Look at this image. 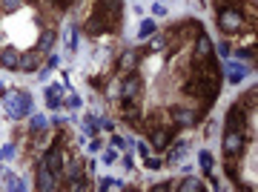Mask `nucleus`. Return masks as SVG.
I'll list each match as a JSON object with an SVG mask.
<instances>
[{
  "instance_id": "obj_1",
  "label": "nucleus",
  "mask_w": 258,
  "mask_h": 192,
  "mask_svg": "<svg viewBox=\"0 0 258 192\" xmlns=\"http://www.w3.org/2000/svg\"><path fill=\"white\" fill-rule=\"evenodd\" d=\"M3 109H6L9 118H26L29 112H32V95L20 92V89L3 92Z\"/></svg>"
},
{
  "instance_id": "obj_2",
  "label": "nucleus",
  "mask_w": 258,
  "mask_h": 192,
  "mask_svg": "<svg viewBox=\"0 0 258 192\" xmlns=\"http://www.w3.org/2000/svg\"><path fill=\"white\" fill-rule=\"evenodd\" d=\"M218 26H221L224 35H235L244 29V15L241 9H232V6H221L218 9Z\"/></svg>"
},
{
  "instance_id": "obj_3",
  "label": "nucleus",
  "mask_w": 258,
  "mask_h": 192,
  "mask_svg": "<svg viewBox=\"0 0 258 192\" xmlns=\"http://www.w3.org/2000/svg\"><path fill=\"white\" fill-rule=\"evenodd\" d=\"M40 164L46 166V169H52V172L60 178L63 175V164H66V152L60 144H55V147H49L46 152H43V158H40Z\"/></svg>"
},
{
  "instance_id": "obj_4",
  "label": "nucleus",
  "mask_w": 258,
  "mask_h": 192,
  "mask_svg": "<svg viewBox=\"0 0 258 192\" xmlns=\"http://www.w3.org/2000/svg\"><path fill=\"white\" fill-rule=\"evenodd\" d=\"M138 49H126L123 55H120V60H118V72H135V63H138Z\"/></svg>"
},
{
  "instance_id": "obj_5",
  "label": "nucleus",
  "mask_w": 258,
  "mask_h": 192,
  "mask_svg": "<svg viewBox=\"0 0 258 192\" xmlns=\"http://www.w3.org/2000/svg\"><path fill=\"white\" fill-rule=\"evenodd\" d=\"M57 181V175L52 169H46L43 164H37V189H52Z\"/></svg>"
},
{
  "instance_id": "obj_6",
  "label": "nucleus",
  "mask_w": 258,
  "mask_h": 192,
  "mask_svg": "<svg viewBox=\"0 0 258 192\" xmlns=\"http://www.w3.org/2000/svg\"><path fill=\"white\" fill-rule=\"evenodd\" d=\"M40 52H23V55H20V63H18V72H32V69H37V63H40Z\"/></svg>"
},
{
  "instance_id": "obj_7",
  "label": "nucleus",
  "mask_w": 258,
  "mask_h": 192,
  "mask_svg": "<svg viewBox=\"0 0 258 192\" xmlns=\"http://www.w3.org/2000/svg\"><path fill=\"white\" fill-rule=\"evenodd\" d=\"M18 63H20V49L9 46V49L0 52V66H3V69H18Z\"/></svg>"
},
{
  "instance_id": "obj_8",
  "label": "nucleus",
  "mask_w": 258,
  "mask_h": 192,
  "mask_svg": "<svg viewBox=\"0 0 258 192\" xmlns=\"http://www.w3.org/2000/svg\"><path fill=\"white\" fill-rule=\"evenodd\" d=\"M212 57V43H210V37L204 35H198V43H195V60H210Z\"/></svg>"
},
{
  "instance_id": "obj_9",
  "label": "nucleus",
  "mask_w": 258,
  "mask_h": 192,
  "mask_svg": "<svg viewBox=\"0 0 258 192\" xmlns=\"http://www.w3.org/2000/svg\"><path fill=\"white\" fill-rule=\"evenodd\" d=\"M55 40H57V29H43V35H40V43H37V52H40V55H49Z\"/></svg>"
},
{
  "instance_id": "obj_10",
  "label": "nucleus",
  "mask_w": 258,
  "mask_h": 192,
  "mask_svg": "<svg viewBox=\"0 0 258 192\" xmlns=\"http://www.w3.org/2000/svg\"><path fill=\"white\" fill-rule=\"evenodd\" d=\"M46 103H49V109H57V106L63 103V89H60V86H49L46 89Z\"/></svg>"
},
{
  "instance_id": "obj_11",
  "label": "nucleus",
  "mask_w": 258,
  "mask_h": 192,
  "mask_svg": "<svg viewBox=\"0 0 258 192\" xmlns=\"http://www.w3.org/2000/svg\"><path fill=\"white\" fill-rule=\"evenodd\" d=\"M20 9H26V0H0V12L3 15H15Z\"/></svg>"
},
{
  "instance_id": "obj_12",
  "label": "nucleus",
  "mask_w": 258,
  "mask_h": 192,
  "mask_svg": "<svg viewBox=\"0 0 258 192\" xmlns=\"http://www.w3.org/2000/svg\"><path fill=\"white\" fill-rule=\"evenodd\" d=\"M186 152V144L184 141H178V144H172V147L166 149V161L172 164V161H181V155Z\"/></svg>"
},
{
  "instance_id": "obj_13",
  "label": "nucleus",
  "mask_w": 258,
  "mask_h": 192,
  "mask_svg": "<svg viewBox=\"0 0 258 192\" xmlns=\"http://www.w3.org/2000/svg\"><path fill=\"white\" fill-rule=\"evenodd\" d=\"M175 189H181V192H189V189H195V192H198V189H204V183L198 181V178H184V183H178Z\"/></svg>"
},
{
  "instance_id": "obj_14",
  "label": "nucleus",
  "mask_w": 258,
  "mask_h": 192,
  "mask_svg": "<svg viewBox=\"0 0 258 192\" xmlns=\"http://www.w3.org/2000/svg\"><path fill=\"white\" fill-rule=\"evenodd\" d=\"M101 189H123V183L115 181V178H101V183H98Z\"/></svg>"
},
{
  "instance_id": "obj_15",
  "label": "nucleus",
  "mask_w": 258,
  "mask_h": 192,
  "mask_svg": "<svg viewBox=\"0 0 258 192\" xmlns=\"http://www.w3.org/2000/svg\"><path fill=\"white\" fill-rule=\"evenodd\" d=\"M201 166H204V172L212 175V155L210 152H201Z\"/></svg>"
},
{
  "instance_id": "obj_16",
  "label": "nucleus",
  "mask_w": 258,
  "mask_h": 192,
  "mask_svg": "<svg viewBox=\"0 0 258 192\" xmlns=\"http://www.w3.org/2000/svg\"><path fill=\"white\" fill-rule=\"evenodd\" d=\"M235 55H238V57H247V60H252V57H255V49H252V46H244V49H235Z\"/></svg>"
},
{
  "instance_id": "obj_17",
  "label": "nucleus",
  "mask_w": 258,
  "mask_h": 192,
  "mask_svg": "<svg viewBox=\"0 0 258 192\" xmlns=\"http://www.w3.org/2000/svg\"><path fill=\"white\" fill-rule=\"evenodd\" d=\"M152 32H155V23H152V20H144V23H141V37L152 35Z\"/></svg>"
},
{
  "instance_id": "obj_18",
  "label": "nucleus",
  "mask_w": 258,
  "mask_h": 192,
  "mask_svg": "<svg viewBox=\"0 0 258 192\" xmlns=\"http://www.w3.org/2000/svg\"><path fill=\"white\" fill-rule=\"evenodd\" d=\"M43 126H46V120H43V115H35V118H32V129H35V132H40Z\"/></svg>"
},
{
  "instance_id": "obj_19",
  "label": "nucleus",
  "mask_w": 258,
  "mask_h": 192,
  "mask_svg": "<svg viewBox=\"0 0 258 192\" xmlns=\"http://www.w3.org/2000/svg\"><path fill=\"white\" fill-rule=\"evenodd\" d=\"M244 72H247V69H241V66H235V69L230 72V81H232V83H238L241 78H244Z\"/></svg>"
},
{
  "instance_id": "obj_20",
  "label": "nucleus",
  "mask_w": 258,
  "mask_h": 192,
  "mask_svg": "<svg viewBox=\"0 0 258 192\" xmlns=\"http://www.w3.org/2000/svg\"><path fill=\"white\" fill-rule=\"evenodd\" d=\"M6 186H12V189H23V183H20L15 175H6Z\"/></svg>"
},
{
  "instance_id": "obj_21",
  "label": "nucleus",
  "mask_w": 258,
  "mask_h": 192,
  "mask_svg": "<svg viewBox=\"0 0 258 192\" xmlns=\"http://www.w3.org/2000/svg\"><path fill=\"white\" fill-rule=\"evenodd\" d=\"M144 164H147L149 169H161V161H158V158H149L147 155V158H144Z\"/></svg>"
},
{
  "instance_id": "obj_22",
  "label": "nucleus",
  "mask_w": 258,
  "mask_h": 192,
  "mask_svg": "<svg viewBox=\"0 0 258 192\" xmlns=\"http://www.w3.org/2000/svg\"><path fill=\"white\" fill-rule=\"evenodd\" d=\"M164 46H166V37H161V35H158L155 40H152V49H155V52H161Z\"/></svg>"
},
{
  "instance_id": "obj_23",
  "label": "nucleus",
  "mask_w": 258,
  "mask_h": 192,
  "mask_svg": "<svg viewBox=\"0 0 258 192\" xmlns=\"http://www.w3.org/2000/svg\"><path fill=\"white\" fill-rule=\"evenodd\" d=\"M115 161H118V152H115V149H109V152L103 155V164H115Z\"/></svg>"
},
{
  "instance_id": "obj_24",
  "label": "nucleus",
  "mask_w": 258,
  "mask_h": 192,
  "mask_svg": "<svg viewBox=\"0 0 258 192\" xmlns=\"http://www.w3.org/2000/svg\"><path fill=\"white\" fill-rule=\"evenodd\" d=\"M66 106H81V98H78V95H69V98H66Z\"/></svg>"
},
{
  "instance_id": "obj_25",
  "label": "nucleus",
  "mask_w": 258,
  "mask_h": 192,
  "mask_svg": "<svg viewBox=\"0 0 258 192\" xmlns=\"http://www.w3.org/2000/svg\"><path fill=\"white\" fill-rule=\"evenodd\" d=\"M112 144H115V147H126V141H123V138H120V135H115V138H112Z\"/></svg>"
},
{
  "instance_id": "obj_26",
  "label": "nucleus",
  "mask_w": 258,
  "mask_h": 192,
  "mask_svg": "<svg viewBox=\"0 0 258 192\" xmlns=\"http://www.w3.org/2000/svg\"><path fill=\"white\" fill-rule=\"evenodd\" d=\"M138 152H141L144 158H147V155H149V147H147V144H138Z\"/></svg>"
},
{
  "instance_id": "obj_27",
  "label": "nucleus",
  "mask_w": 258,
  "mask_h": 192,
  "mask_svg": "<svg viewBox=\"0 0 258 192\" xmlns=\"http://www.w3.org/2000/svg\"><path fill=\"white\" fill-rule=\"evenodd\" d=\"M52 3H55V6H60V9H66V6H69L72 0H52Z\"/></svg>"
},
{
  "instance_id": "obj_28",
  "label": "nucleus",
  "mask_w": 258,
  "mask_h": 192,
  "mask_svg": "<svg viewBox=\"0 0 258 192\" xmlns=\"http://www.w3.org/2000/svg\"><path fill=\"white\" fill-rule=\"evenodd\" d=\"M0 18H3V12H0Z\"/></svg>"
}]
</instances>
